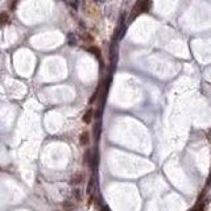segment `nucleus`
I'll return each instance as SVG.
<instances>
[{
	"label": "nucleus",
	"instance_id": "nucleus-1",
	"mask_svg": "<svg viewBox=\"0 0 211 211\" xmlns=\"http://www.w3.org/2000/svg\"><path fill=\"white\" fill-rule=\"evenodd\" d=\"M151 7V0H140V2L136 4L132 10V13H131V20H135L136 16H139L140 13L143 12H147Z\"/></svg>",
	"mask_w": 211,
	"mask_h": 211
},
{
	"label": "nucleus",
	"instance_id": "nucleus-2",
	"mask_svg": "<svg viewBox=\"0 0 211 211\" xmlns=\"http://www.w3.org/2000/svg\"><path fill=\"white\" fill-rule=\"evenodd\" d=\"M82 174L81 173H77V174H74L73 177H71V179H70V183L71 185H78V183H81L82 182Z\"/></svg>",
	"mask_w": 211,
	"mask_h": 211
},
{
	"label": "nucleus",
	"instance_id": "nucleus-3",
	"mask_svg": "<svg viewBox=\"0 0 211 211\" xmlns=\"http://www.w3.org/2000/svg\"><path fill=\"white\" fill-rule=\"evenodd\" d=\"M92 113H94V111L92 109H87V112L83 115V119L82 120L86 123V124H89V123H91V120H92Z\"/></svg>",
	"mask_w": 211,
	"mask_h": 211
},
{
	"label": "nucleus",
	"instance_id": "nucleus-4",
	"mask_svg": "<svg viewBox=\"0 0 211 211\" xmlns=\"http://www.w3.org/2000/svg\"><path fill=\"white\" fill-rule=\"evenodd\" d=\"M67 44L70 46H75L77 45V37L74 33H69L67 34Z\"/></svg>",
	"mask_w": 211,
	"mask_h": 211
},
{
	"label": "nucleus",
	"instance_id": "nucleus-5",
	"mask_svg": "<svg viewBox=\"0 0 211 211\" xmlns=\"http://www.w3.org/2000/svg\"><path fill=\"white\" fill-rule=\"evenodd\" d=\"M81 144L82 145L89 144V132H83V133L81 135Z\"/></svg>",
	"mask_w": 211,
	"mask_h": 211
},
{
	"label": "nucleus",
	"instance_id": "nucleus-6",
	"mask_svg": "<svg viewBox=\"0 0 211 211\" xmlns=\"http://www.w3.org/2000/svg\"><path fill=\"white\" fill-rule=\"evenodd\" d=\"M89 52L92 53V54H95V56L100 59V56H102V54H100V50H99L96 46H90V48H89Z\"/></svg>",
	"mask_w": 211,
	"mask_h": 211
},
{
	"label": "nucleus",
	"instance_id": "nucleus-7",
	"mask_svg": "<svg viewBox=\"0 0 211 211\" xmlns=\"http://www.w3.org/2000/svg\"><path fill=\"white\" fill-rule=\"evenodd\" d=\"M100 120L98 121V124H96L94 127V136H95V139H99V136H100Z\"/></svg>",
	"mask_w": 211,
	"mask_h": 211
},
{
	"label": "nucleus",
	"instance_id": "nucleus-8",
	"mask_svg": "<svg viewBox=\"0 0 211 211\" xmlns=\"http://www.w3.org/2000/svg\"><path fill=\"white\" fill-rule=\"evenodd\" d=\"M7 23H8V13L7 12H3L2 13V24L6 25Z\"/></svg>",
	"mask_w": 211,
	"mask_h": 211
},
{
	"label": "nucleus",
	"instance_id": "nucleus-9",
	"mask_svg": "<svg viewBox=\"0 0 211 211\" xmlns=\"http://www.w3.org/2000/svg\"><path fill=\"white\" fill-rule=\"evenodd\" d=\"M73 193H74V195H75L77 199L81 201V190H79V189H75V190H74Z\"/></svg>",
	"mask_w": 211,
	"mask_h": 211
},
{
	"label": "nucleus",
	"instance_id": "nucleus-10",
	"mask_svg": "<svg viewBox=\"0 0 211 211\" xmlns=\"http://www.w3.org/2000/svg\"><path fill=\"white\" fill-rule=\"evenodd\" d=\"M78 3H79V0H73L70 6H71V7L74 8V10H78Z\"/></svg>",
	"mask_w": 211,
	"mask_h": 211
},
{
	"label": "nucleus",
	"instance_id": "nucleus-11",
	"mask_svg": "<svg viewBox=\"0 0 211 211\" xmlns=\"http://www.w3.org/2000/svg\"><path fill=\"white\" fill-rule=\"evenodd\" d=\"M85 160H86V162H90V161H91V157H90V151H86Z\"/></svg>",
	"mask_w": 211,
	"mask_h": 211
},
{
	"label": "nucleus",
	"instance_id": "nucleus-12",
	"mask_svg": "<svg viewBox=\"0 0 211 211\" xmlns=\"http://www.w3.org/2000/svg\"><path fill=\"white\" fill-rule=\"evenodd\" d=\"M91 189H92V179H91L90 183H89V187H87V193H91Z\"/></svg>",
	"mask_w": 211,
	"mask_h": 211
},
{
	"label": "nucleus",
	"instance_id": "nucleus-13",
	"mask_svg": "<svg viewBox=\"0 0 211 211\" xmlns=\"http://www.w3.org/2000/svg\"><path fill=\"white\" fill-rule=\"evenodd\" d=\"M65 207H70V202H66V203H65Z\"/></svg>",
	"mask_w": 211,
	"mask_h": 211
},
{
	"label": "nucleus",
	"instance_id": "nucleus-14",
	"mask_svg": "<svg viewBox=\"0 0 211 211\" xmlns=\"http://www.w3.org/2000/svg\"><path fill=\"white\" fill-rule=\"evenodd\" d=\"M65 2H66V3H69V4H71L73 0H65Z\"/></svg>",
	"mask_w": 211,
	"mask_h": 211
}]
</instances>
